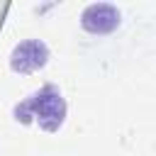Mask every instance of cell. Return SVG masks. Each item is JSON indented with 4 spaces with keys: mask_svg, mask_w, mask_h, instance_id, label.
Masks as SVG:
<instances>
[{
    "mask_svg": "<svg viewBox=\"0 0 156 156\" xmlns=\"http://www.w3.org/2000/svg\"><path fill=\"white\" fill-rule=\"evenodd\" d=\"M68 115V105L66 98L61 93L58 85L54 83H44L39 90H34L29 98H24L22 102H17L12 107V117L20 124H29L37 122L39 129H44L46 134H56Z\"/></svg>",
    "mask_w": 156,
    "mask_h": 156,
    "instance_id": "6da1fadb",
    "label": "cell"
},
{
    "mask_svg": "<svg viewBox=\"0 0 156 156\" xmlns=\"http://www.w3.org/2000/svg\"><path fill=\"white\" fill-rule=\"evenodd\" d=\"M49 56H51V51H49L46 41H41V39H24V41L12 46V51L7 56V63H10L12 73L29 76L34 71H41L49 63Z\"/></svg>",
    "mask_w": 156,
    "mask_h": 156,
    "instance_id": "7a4b0ae2",
    "label": "cell"
},
{
    "mask_svg": "<svg viewBox=\"0 0 156 156\" xmlns=\"http://www.w3.org/2000/svg\"><path fill=\"white\" fill-rule=\"evenodd\" d=\"M122 22V12L112 2H90L80 12V27L93 37L112 34Z\"/></svg>",
    "mask_w": 156,
    "mask_h": 156,
    "instance_id": "3957f363",
    "label": "cell"
}]
</instances>
